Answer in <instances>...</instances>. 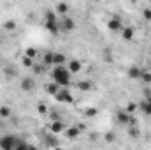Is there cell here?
I'll return each instance as SVG.
<instances>
[{
	"label": "cell",
	"instance_id": "1",
	"mask_svg": "<svg viewBox=\"0 0 151 150\" xmlns=\"http://www.w3.org/2000/svg\"><path fill=\"white\" fill-rule=\"evenodd\" d=\"M51 76H53V81L60 88H67L70 85V73H69L67 66H56V67H53Z\"/></svg>",
	"mask_w": 151,
	"mask_h": 150
},
{
	"label": "cell",
	"instance_id": "2",
	"mask_svg": "<svg viewBox=\"0 0 151 150\" xmlns=\"http://www.w3.org/2000/svg\"><path fill=\"white\" fill-rule=\"evenodd\" d=\"M116 122H118L119 125H130V127L137 124L135 118H134V115H128L125 110H121V111L116 113Z\"/></svg>",
	"mask_w": 151,
	"mask_h": 150
},
{
	"label": "cell",
	"instance_id": "3",
	"mask_svg": "<svg viewBox=\"0 0 151 150\" xmlns=\"http://www.w3.org/2000/svg\"><path fill=\"white\" fill-rule=\"evenodd\" d=\"M58 25H60V32H65V34H70L76 28V21L70 16H63L62 21H58Z\"/></svg>",
	"mask_w": 151,
	"mask_h": 150
},
{
	"label": "cell",
	"instance_id": "4",
	"mask_svg": "<svg viewBox=\"0 0 151 150\" xmlns=\"http://www.w3.org/2000/svg\"><path fill=\"white\" fill-rule=\"evenodd\" d=\"M16 143H18V138H16V136H12V134H5V136L2 138V145H0V149L2 150H14Z\"/></svg>",
	"mask_w": 151,
	"mask_h": 150
},
{
	"label": "cell",
	"instance_id": "5",
	"mask_svg": "<svg viewBox=\"0 0 151 150\" xmlns=\"http://www.w3.org/2000/svg\"><path fill=\"white\" fill-rule=\"evenodd\" d=\"M107 28H109L111 32H121V30L125 28V25H123V21H121L119 16H113V18L107 21Z\"/></svg>",
	"mask_w": 151,
	"mask_h": 150
},
{
	"label": "cell",
	"instance_id": "6",
	"mask_svg": "<svg viewBox=\"0 0 151 150\" xmlns=\"http://www.w3.org/2000/svg\"><path fill=\"white\" fill-rule=\"evenodd\" d=\"M60 103H65V104H70L72 101H74V97H72V94L67 90V88H60V92L55 95Z\"/></svg>",
	"mask_w": 151,
	"mask_h": 150
},
{
	"label": "cell",
	"instance_id": "7",
	"mask_svg": "<svg viewBox=\"0 0 151 150\" xmlns=\"http://www.w3.org/2000/svg\"><path fill=\"white\" fill-rule=\"evenodd\" d=\"M65 129H67V125H65L63 120H55V122H51V125H49V131H51L53 134H62V133H65Z\"/></svg>",
	"mask_w": 151,
	"mask_h": 150
},
{
	"label": "cell",
	"instance_id": "8",
	"mask_svg": "<svg viewBox=\"0 0 151 150\" xmlns=\"http://www.w3.org/2000/svg\"><path fill=\"white\" fill-rule=\"evenodd\" d=\"M67 69H69V73H70V74H77V73H81L83 64H81L79 60H70V62H69V66H67Z\"/></svg>",
	"mask_w": 151,
	"mask_h": 150
},
{
	"label": "cell",
	"instance_id": "9",
	"mask_svg": "<svg viewBox=\"0 0 151 150\" xmlns=\"http://www.w3.org/2000/svg\"><path fill=\"white\" fill-rule=\"evenodd\" d=\"M76 88L81 90V92H90V90L93 88V83L88 81V79H83V81H77V83H76Z\"/></svg>",
	"mask_w": 151,
	"mask_h": 150
},
{
	"label": "cell",
	"instance_id": "10",
	"mask_svg": "<svg viewBox=\"0 0 151 150\" xmlns=\"http://www.w3.org/2000/svg\"><path fill=\"white\" fill-rule=\"evenodd\" d=\"M137 108H139V110H141L142 113H146V115H150V117H151V103L148 101V99H146V97L139 101V104H137Z\"/></svg>",
	"mask_w": 151,
	"mask_h": 150
},
{
	"label": "cell",
	"instance_id": "11",
	"mask_svg": "<svg viewBox=\"0 0 151 150\" xmlns=\"http://www.w3.org/2000/svg\"><path fill=\"white\" fill-rule=\"evenodd\" d=\"M44 25H46L47 32L53 34V36H56V34L60 32V25H58V21H44Z\"/></svg>",
	"mask_w": 151,
	"mask_h": 150
},
{
	"label": "cell",
	"instance_id": "12",
	"mask_svg": "<svg viewBox=\"0 0 151 150\" xmlns=\"http://www.w3.org/2000/svg\"><path fill=\"white\" fill-rule=\"evenodd\" d=\"M21 90H25V92H30V90H34V87H35V83H34V79L32 78H25L23 81H21Z\"/></svg>",
	"mask_w": 151,
	"mask_h": 150
},
{
	"label": "cell",
	"instance_id": "13",
	"mask_svg": "<svg viewBox=\"0 0 151 150\" xmlns=\"http://www.w3.org/2000/svg\"><path fill=\"white\" fill-rule=\"evenodd\" d=\"M44 90H46V94H47V95H56V94L60 92V87H58L55 81H51V83H47V85H46V88H44Z\"/></svg>",
	"mask_w": 151,
	"mask_h": 150
},
{
	"label": "cell",
	"instance_id": "14",
	"mask_svg": "<svg viewBox=\"0 0 151 150\" xmlns=\"http://www.w3.org/2000/svg\"><path fill=\"white\" fill-rule=\"evenodd\" d=\"M121 37L125 39V41H132V39L135 37V30H134L132 27H125V28L121 30Z\"/></svg>",
	"mask_w": 151,
	"mask_h": 150
},
{
	"label": "cell",
	"instance_id": "15",
	"mask_svg": "<svg viewBox=\"0 0 151 150\" xmlns=\"http://www.w3.org/2000/svg\"><path fill=\"white\" fill-rule=\"evenodd\" d=\"M79 129H77V125H72V127H67L65 129V136L69 138V140H76L77 136H79Z\"/></svg>",
	"mask_w": 151,
	"mask_h": 150
},
{
	"label": "cell",
	"instance_id": "16",
	"mask_svg": "<svg viewBox=\"0 0 151 150\" xmlns=\"http://www.w3.org/2000/svg\"><path fill=\"white\" fill-rule=\"evenodd\" d=\"M65 62H67V57H65L63 53H55V57H53L55 67H56V66H65Z\"/></svg>",
	"mask_w": 151,
	"mask_h": 150
},
{
	"label": "cell",
	"instance_id": "17",
	"mask_svg": "<svg viewBox=\"0 0 151 150\" xmlns=\"http://www.w3.org/2000/svg\"><path fill=\"white\" fill-rule=\"evenodd\" d=\"M141 71H142L141 67H137V66H132V67L128 69V76H130L132 79H139V78H141Z\"/></svg>",
	"mask_w": 151,
	"mask_h": 150
},
{
	"label": "cell",
	"instance_id": "18",
	"mask_svg": "<svg viewBox=\"0 0 151 150\" xmlns=\"http://www.w3.org/2000/svg\"><path fill=\"white\" fill-rule=\"evenodd\" d=\"M67 12H69V4H65V2L56 4V14H63V16H67Z\"/></svg>",
	"mask_w": 151,
	"mask_h": 150
},
{
	"label": "cell",
	"instance_id": "19",
	"mask_svg": "<svg viewBox=\"0 0 151 150\" xmlns=\"http://www.w3.org/2000/svg\"><path fill=\"white\" fill-rule=\"evenodd\" d=\"M53 57H55V53L46 51L44 57H42V64H44V66H51V64H53Z\"/></svg>",
	"mask_w": 151,
	"mask_h": 150
},
{
	"label": "cell",
	"instance_id": "20",
	"mask_svg": "<svg viewBox=\"0 0 151 150\" xmlns=\"http://www.w3.org/2000/svg\"><path fill=\"white\" fill-rule=\"evenodd\" d=\"M39 55V51H37V48H27V51H25V57H28V58H32V60H35V57Z\"/></svg>",
	"mask_w": 151,
	"mask_h": 150
},
{
	"label": "cell",
	"instance_id": "21",
	"mask_svg": "<svg viewBox=\"0 0 151 150\" xmlns=\"http://www.w3.org/2000/svg\"><path fill=\"white\" fill-rule=\"evenodd\" d=\"M139 79H142L144 83H148V85H150V83H151V73H150V71H146V69H142V71H141V78H139Z\"/></svg>",
	"mask_w": 151,
	"mask_h": 150
},
{
	"label": "cell",
	"instance_id": "22",
	"mask_svg": "<svg viewBox=\"0 0 151 150\" xmlns=\"http://www.w3.org/2000/svg\"><path fill=\"white\" fill-rule=\"evenodd\" d=\"M4 28H5L7 32H12V30H16V21H14V20H7V21L4 23Z\"/></svg>",
	"mask_w": 151,
	"mask_h": 150
},
{
	"label": "cell",
	"instance_id": "23",
	"mask_svg": "<svg viewBox=\"0 0 151 150\" xmlns=\"http://www.w3.org/2000/svg\"><path fill=\"white\" fill-rule=\"evenodd\" d=\"M11 108L9 106H0V118H9L11 117Z\"/></svg>",
	"mask_w": 151,
	"mask_h": 150
},
{
	"label": "cell",
	"instance_id": "24",
	"mask_svg": "<svg viewBox=\"0 0 151 150\" xmlns=\"http://www.w3.org/2000/svg\"><path fill=\"white\" fill-rule=\"evenodd\" d=\"M28 149H30V145H28L27 141H23V140H19V138H18V143H16L14 150H28Z\"/></svg>",
	"mask_w": 151,
	"mask_h": 150
},
{
	"label": "cell",
	"instance_id": "25",
	"mask_svg": "<svg viewBox=\"0 0 151 150\" xmlns=\"http://www.w3.org/2000/svg\"><path fill=\"white\" fill-rule=\"evenodd\" d=\"M137 110H139V108H137V103H128L127 108H125V111L128 113V115H134Z\"/></svg>",
	"mask_w": 151,
	"mask_h": 150
},
{
	"label": "cell",
	"instance_id": "26",
	"mask_svg": "<svg viewBox=\"0 0 151 150\" xmlns=\"http://www.w3.org/2000/svg\"><path fill=\"white\" fill-rule=\"evenodd\" d=\"M44 21H58V20H56V12H55V11H47V12L44 14Z\"/></svg>",
	"mask_w": 151,
	"mask_h": 150
},
{
	"label": "cell",
	"instance_id": "27",
	"mask_svg": "<svg viewBox=\"0 0 151 150\" xmlns=\"http://www.w3.org/2000/svg\"><path fill=\"white\" fill-rule=\"evenodd\" d=\"M46 145H49V147L56 149V147H58V140H56L55 136H46Z\"/></svg>",
	"mask_w": 151,
	"mask_h": 150
},
{
	"label": "cell",
	"instance_id": "28",
	"mask_svg": "<svg viewBox=\"0 0 151 150\" xmlns=\"http://www.w3.org/2000/svg\"><path fill=\"white\" fill-rule=\"evenodd\" d=\"M32 71H34L35 74H42V73L46 71V66H44V64H34V67H32Z\"/></svg>",
	"mask_w": 151,
	"mask_h": 150
},
{
	"label": "cell",
	"instance_id": "29",
	"mask_svg": "<svg viewBox=\"0 0 151 150\" xmlns=\"http://www.w3.org/2000/svg\"><path fill=\"white\" fill-rule=\"evenodd\" d=\"M128 134H130L132 138H139L141 133H139V129H137L135 125H132V127H128Z\"/></svg>",
	"mask_w": 151,
	"mask_h": 150
},
{
	"label": "cell",
	"instance_id": "30",
	"mask_svg": "<svg viewBox=\"0 0 151 150\" xmlns=\"http://www.w3.org/2000/svg\"><path fill=\"white\" fill-rule=\"evenodd\" d=\"M34 64H35V62H34L32 58H28V57H23V66H25V67H34Z\"/></svg>",
	"mask_w": 151,
	"mask_h": 150
},
{
	"label": "cell",
	"instance_id": "31",
	"mask_svg": "<svg viewBox=\"0 0 151 150\" xmlns=\"http://www.w3.org/2000/svg\"><path fill=\"white\" fill-rule=\"evenodd\" d=\"M114 140H116L114 133H107V134L104 136V141H107V143H114Z\"/></svg>",
	"mask_w": 151,
	"mask_h": 150
},
{
	"label": "cell",
	"instance_id": "32",
	"mask_svg": "<svg viewBox=\"0 0 151 150\" xmlns=\"http://www.w3.org/2000/svg\"><path fill=\"white\" fill-rule=\"evenodd\" d=\"M97 108H86V111H84V115L86 117H97Z\"/></svg>",
	"mask_w": 151,
	"mask_h": 150
},
{
	"label": "cell",
	"instance_id": "33",
	"mask_svg": "<svg viewBox=\"0 0 151 150\" xmlns=\"http://www.w3.org/2000/svg\"><path fill=\"white\" fill-rule=\"evenodd\" d=\"M37 111L40 113V115H47V106H46V104H39Z\"/></svg>",
	"mask_w": 151,
	"mask_h": 150
},
{
	"label": "cell",
	"instance_id": "34",
	"mask_svg": "<svg viewBox=\"0 0 151 150\" xmlns=\"http://www.w3.org/2000/svg\"><path fill=\"white\" fill-rule=\"evenodd\" d=\"M49 115H51V118H53V122H55V120H62V118L58 117V113H56V111H51Z\"/></svg>",
	"mask_w": 151,
	"mask_h": 150
},
{
	"label": "cell",
	"instance_id": "35",
	"mask_svg": "<svg viewBox=\"0 0 151 150\" xmlns=\"http://www.w3.org/2000/svg\"><path fill=\"white\" fill-rule=\"evenodd\" d=\"M144 18L146 20H151V9H144Z\"/></svg>",
	"mask_w": 151,
	"mask_h": 150
},
{
	"label": "cell",
	"instance_id": "36",
	"mask_svg": "<svg viewBox=\"0 0 151 150\" xmlns=\"http://www.w3.org/2000/svg\"><path fill=\"white\" fill-rule=\"evenodd\" d=\"M28 150H39V149H37V147H34V145H30V149H28Z\"/></svg>",
	"mask_w": 151,
	"mask_h": 150
},
{
	"label": "cell",
	"instance_id": "37",
	"mask_svg": "<svg viewBox=\"0 0 151 150\" xmlns=\"http://www.w3.org/2000/svg\"><path fill=\"white\" fill-rule=\"evenodd\" d=\"M55 150H63V149H60V147H56V149H55Z\"/></svg>",
	"mask_w": 151,
	"mask_h": 150
},
{
	"label": "cell",
	"instance_id": "38",
	"mask_svg": "<svg viewBox=\"0 0 151 150\" xmlns=\"http://www.w3.org/2000/svg\"><path fill=\"white\" fill-rule=\"evenodd\" d=\"M0 129H2V118H0Z\"/></svg>",
	"mask_w": 151,
	"mask_h": 150
},
{
	"label": "cell",
	"instance_id": "39",
	"mask_svg": "<svg viewBox=\"0 0 151 150\" xmlns=\"http://www.w3.org/2000/svg\"><path fill=\"white\" fill-rule=\"evenodd\" d=\"M0 145H2V138H0Z\"/></svg>",
	"mask_w": 151,
	"mask_h": 150
},
{
	"label": "cell",
	"instance_id": "40",
	"mask_svg": "<svg viewBox=\"0 0 151 150\" xmlns=\"http://www.w3.org/2000/svg\"><path fill=\"white\" fill-rule=\"evenodd\" d=\"M148 101H150V103H151V97H150V99H148Z\"/></svg>",
	"mask_w": 151,
	"mask_h": 150
},
{
	"label": "cell",
	"instance_id": "41",
	"mask_svg": "<svg viewBox=\"0 0 151 150\" xmlns=\"http://www.w3.org/2000/svg\"><path fill=\"white\" fill-rule=\"evenodd\" d=\"M150 141H151V138H150Z\"/></svg>",
	"mask_w": 151,
	"mask_h": 150
}]
</instances>
